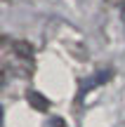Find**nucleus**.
Returning <instances> with one entry per match:
<instances>
[{"label":"nucleus","instance_id":"1","mask_svg":"<svg viewBox=\"0 0 125 127\" xmlns=\"http://www.w3.org/2000/svg\"><path fill=\"white\" fill-rule=\"evenodd\" d=\"M26 99H28V104H31V108H36V111H40V113H45L47 108H50V101H47V96H42L40 92H36V90H31L26 94Z\"/></svg>","mask_w":125,"mask_h":127},{"label":"nucleus","instance_id":"2","mask_svg":"<svg viewBox=\"0 0 125 127\" xmlns=\"http://www.w3.org/2000/svg\"><path fill=\"white\" fill-rule=\"evenodd\" d=\"M47 127H66V123H64V118H52L47 123Z\"/></svg>","mask_w":125,"mask_h":127},{"label":"nucleus","instance_id":"3","mask_svg":"<svg viewBox=\"0 0 125 127\" xmlns=\"http://www.w3.org/2000/svg\"><path fill=\"white\" fill-rule=\"evenodd\" d=\"M2 85H5V71L0 68V90H2Z\"/></svg>","mask_w":125,"mask_h":127},{"label":"nucleus","instance_id":"4","mask_svg":"<svg viewBox=\"0 0 125 127\" xmlns=\"http://www.w3.org/2000/svg\"><path fill=\"white\" fill-rule=\"evenodd\" d=\"M106 2H109V5H123L125 0H106Z\"/></svg>","mask_w":125,"mask_h":127},{"label":"nucleus","instance_id":"5","mask_svg":"<svg viewBox=\"0 0 125 127\" xmlns=\"http://www.w3.org/2000/svg\"><path fill=\"white\" fill-rule=\"evenodd\" d=\"M0 123H2V108H0Z\"/></svg>","mask_w":125,"mask_h":127}]
</instances>
